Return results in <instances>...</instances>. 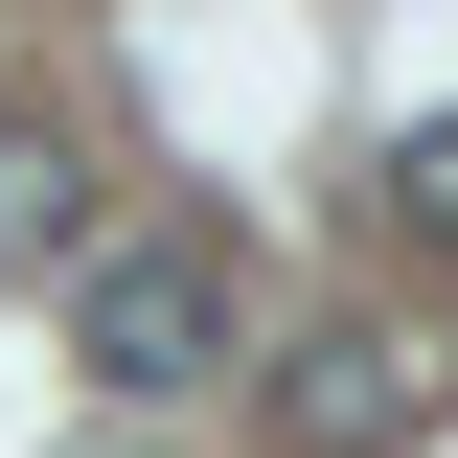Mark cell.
I'll return each mask as SVG.
<instances>
[{
    "instance_id": "obj_1",
    "label": "cell",
    "mask_w": 458,
    "mask_h": 458,
    "mask_svg": "<svg viewBox=\"0 0 458 458\" xmlns=\"http://www.w3.org/2000/svg\"><path fill=\"white\" fill-rule=\"evenodd\" d=\"M69 367H92V390H207V367H229V252H207V229L92 252V276H69Z\"/></svg>"
},
{
    "instance_id": "obj_2",
    "label": "cell",
    "mask_w": 458,
    "mask_h": 458,
    "mask_svg": "<svg viewBox=\"0 0 458 458\" xmlns=\"http://www.w3.org/2000/svg\"><path fill=\"white\" fill-rule=\"evenodd\" d=\"M412 412H436V367H412L390 321H298L276 344V436L298 458H412Z\"/></svg>"
},
{
    "instance_id": "obj_3",
    "label": "cell",
    "mask_w": 458,
    "mask_h": 458,
    "mask_svg": "<svg viewBox=\"0 0 458 458\" xmlns=\"http://www.w3.org/2000/svg\"><path fill=\"white\" fill-rule=\"evenodd\" d=\"M0 276H92V138L0 114Z\"/></svg>"
},
{
    "instance_id": "obj_4",
    "label": "cell",
    "mask_w": 458,
    "mask_h": 458,
    "mask_svg": "<svg viewBox=\"0 0 458 458\" xmlns=\"http://www.w3.org/2000/svg\"><path fill=\"white\" fill-rule=\"evenodd\" d=\"M390 229H436V252H458V114H412V138H390Z\"/></svg>"
}]
</instances>
